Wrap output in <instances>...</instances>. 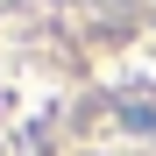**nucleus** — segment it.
<instances>
[{
    "instance_id": "nucleus-1",
    "label": "nucleus",
    "mask_w": 156,
    "mask_h": 156,
    "mask_svg": "<svg viewBox=\"0 0 156 156\" xmlns=\"http://www.w3.org/2000/svg\"><path fill=\"white\" fill-rule=\"evenodd\" d=\"M121 121L135 128V135H156V107H121Z\"/></svg>"
}]
</instances>
